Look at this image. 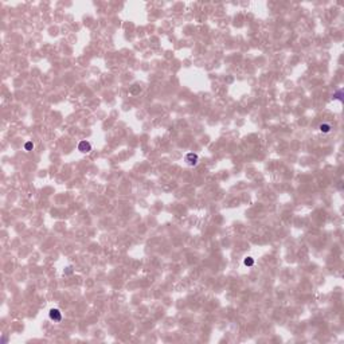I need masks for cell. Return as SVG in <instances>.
Segmentation results:
<instances>
[{
  "label": "cell",
  "instance_id": "3",
  "mask_svg": "<svg viewBox=\"0 0 344 344\" xmlns=\"http://www.w3.org/2000/svg\"><path fill=\"white\" fill-rule=\"evenodd\" d=\"M186 162L188 166H195L196 163H198V155L195 153H188L186 156Z\"/></svg>",
  "mask_w": 344,
  "mask_h": 344
},
{
  "label": "cell",
  "instance_id": "2",
  "mask_svg": "<svg viewBox=\"0 0 344 344\" xmlns=\"http://www.w3.org/2000/svg\"><path fill=\"white\" fill-rule=\"evenodd\" d=\"M78 149L82 152V153H89L91 151V145L89 141H81L78 145Z\"/></svg>",
  "mask_w": 344,
  "mask_h": 344
},
{
  "label": "cell",
  "instance_id": "5",
  "mask_svg": "<svg viewBox=\"0 0 344 344\" xmlns=\"http://www.w3.org/2000/svg\"><path fill=\"white\" fill-rule=\"evenodd\" d=\"M243 264H245L246 266H251V265L254 264V260H253L251 257H247V258H246V260L243 261Z\"/></svg>",
  "mask_w": 344,
  "mask_h": 344
},
{
  "label": "cell",
  "instance_id": "1",
  "mask_svg": "<svg viewBox=\"0 0 344 344\" xmlns=\"http://www.w3.org/2000/svg\"><path fill=\"white\" fill-rule=\"evenodd\" d=\"M49 316H50V319L53 320V321H61L62 320V313H61V311L59 309H57V308H53V309H50V312H49Z\"/></svg>",
  "mask_w": 344,
  "mask_h": 344
},
{
  "label": "cell",
  "instance_id": "6",
  "mask_svg": "<svg viewBox=\"0 0 344 344\" xmlns=\"http://www.w3.org/2000/svg\"><path fill=\"white\" fill-rule=\"evenodd\" d=\"M24 148H26V151H31L34 148V144L31 143V141H28V143H26V145H24Z\"/></svg>",
  "mask_w": 344,
  "mask_h": 344
},
{
  "label": "cell",
  "instance_id": "4",
  "mask_svg": "<svg viewBox=\"0 0 344 344\" xmlns=\"http://www.w3.org/2000/svg\"><path fill=\"white\" fill-rule=\"evenodd\" d=\"M320 130L324 133H328L329 130H331V125L329 124H321L320 125Z\"/></svg>",
  "mask_w": 344,
  "mask_h": 344
}]
</instances>
